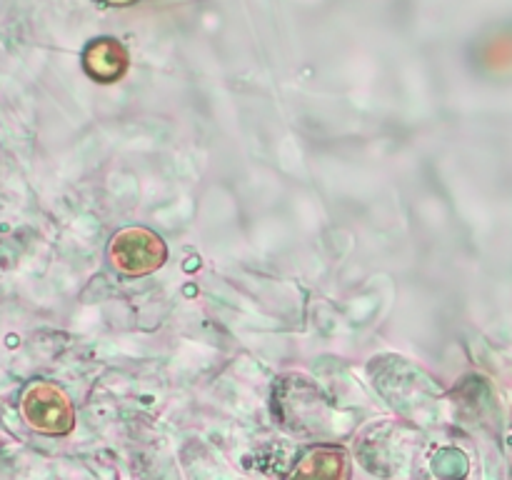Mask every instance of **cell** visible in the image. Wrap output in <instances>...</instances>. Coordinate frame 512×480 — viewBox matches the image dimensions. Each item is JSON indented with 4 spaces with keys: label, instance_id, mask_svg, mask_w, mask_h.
Instances as JSON below:
<instances>
[{
    "label": "cell",
    "instance_id": "obj_1",
    "mask_svg": "<svg viewBox=\"0 0 512 480\" xmlns=\"http://www.w3.org/2000/svg\"><path fill=\"white\" fill-rule=\"evenodd\" d=\"M165 255H168V248L163 238L148 228H125L110 243V260L120 273L130 278L158 270L165 263Z\"/></svg>",
    "mask_w": 512,
    "mask_h": 480
},
{
    "label": "cell",
    "instance_id": "obj_3",
    "mask_svg": "<svg viewBox=\"0 0 512 480\" xmlns=\"http://www.w3.org/2000/svg\"><path fill=\"white\" fill-rule=\"evenodd\" d=\"M128 53L115 38H98L83 50V68L98 83H115L128 70Z\"/></svg>",
    "mask_w": 512,
    "mask_h": 480
},
{
    "label": "cell",
    "instance_id": "obj_4",
    "mask_svg": "<svg viewBox=\"0 0 512 480\" xmlns=\"http://www.w3.org/2000/svg\"><path fill=\"white\" fill-rule=\"evenodd\" d=\"M103 3H110V5H130V3H135V0H103Z\"/></svg>",
    "mask_w": 512,
    "mask_h": 480
},
{
    "label": "cell",
    "instance_id": "obj_2",
    "mask_svg": "<svg viewBox=\"0 0 512 480\" xmlns=\"http://www.w3.org/2000/svg\"><path fill=\"white\" fill-rule=\"evenodd\" d=\"M23 415L35 430L65 435L73 430V405L68 395L53 383H33L23 395Z\"/></svg>",
    "mask_w": 512,
    "mask_h": 480
}]
</instances>
